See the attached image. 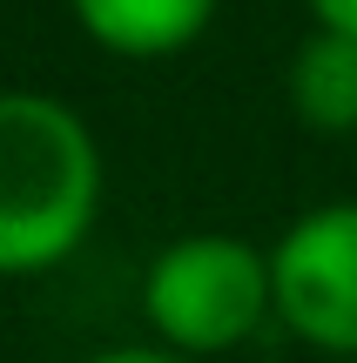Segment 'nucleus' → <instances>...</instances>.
<instances>
[{
  "label": "nucleus",
  "mask_w": 357,
  "mask_h": 363,
  "mask_svg": "<svg viewBox=\"0 0 357 363\" xmlns=\"http://www.w3.org/2000/svg\"><path fill=\"white\" fill-rule=\"evenodd\" d=\"M101 216L94 128L40 88H0V276H40Z\"/></svg>",
  "instance_id": "1"
},
{
  "label": "nucleus",
  "mask_w": 357,
  "mask_h": 363,
  "mask_svg": "<svg viewBox=\"0 0 357 363\" xmlns=\"http://www.w3.org/2000/svg\"><path fill=\"white\" fill-rule=\"evenodd\" d=\"M142 316L155 343L182 357H229L277 316V283H270V249L243 242L223 229L175 235L142 269Z\"/></svg>",
  "instance_id": "2"
},
{
  "label": "nucleus",
  "mask_w": 357,
  "mask_h": 363,
  "mask_svg": "<svg viewBox=\"0 0 357 363\" xmlns=\"http://www.w3.org/2000/svg\"><path fill=\"white\" fill-rule=\"evenodd\" d=\"M277 323L324 357H357V202H317L270 249Z\"/></svg>",
  "instance_id": "3"
},
{
  "label": "nucleus",
  "mask_w": 357,
  "mask_h": 363,
  "mask_svg": "<svg viewBox=\"0 0 357 363\" xmlns=\"http://www.w3.org/2000/svg\"><path fill=\"white\" fill-rule=\"evenodd\" d=\"M75 27L121 61H169L196 48L216 21V0H67Z\"/></svg>",
  "instance_id": "4"
},
{
  "label": "nucleus",
  "mask_w": 357,
  "mask_h": 363,
  "mask_svg": "<svg viewBox=\"0 0 357 363\" xmlns=\"http://www.w3.org/2000/svg\"><path fill=\"white\" fill-rule=\"evenodd\" d=\"M290 115L317 135H357V34L344 27H310L283 67Z\"/></svg>",
  "instance_id": "5"
},
{
  "label": "nucleus",
  "mask_w": 357,
  "mask_h": 363,
  "mask_svg": "<svg viewBox=\"0 0 357 363\" xmlns=\"http://www.w3.org/2000/svg\"><path fill=\"white\" fill-rule=\"evenodd\" d=\"M81 363H196V357L169 350V343H115V350H94V357H81Z\"/></svg>",
  "instance_id": "6"
},
{
  "label": "nucleus",
  "mask_w": 357,
  "mask_h": 363,
  "mask_svg": "<svg viewBox=\"0 0 357 363\" xmlns=\"http://www.w3.org/2000/svg\"><path fill=\"white\" fill-rule=\"evenodd\" d=\"M310 7V27H344L357 34V0H304Z\"/></svg>",
  "instance_id": "7"
},
{
  "label": "nucleus",
  "mask_w": 357,
  "mask_h": 363,
  "mask_svg": "<svg viewBox=\"0 0 357 363\" xmlns=\"http://www.w3.org/2000/svg\"><path fill=\"white\" fill-rule=\"evenodd\" d=\"M344 363H357V357H344Z\"/></svg>",
  "instance_id": "8"
}]
</instances>
